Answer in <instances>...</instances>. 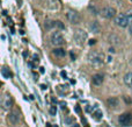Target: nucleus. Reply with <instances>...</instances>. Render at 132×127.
Here are the masks:
<instances>
[{
    "label": "nucleus",
    "mask_w": 132,
    "mask_h": 127,
    "mask_svg": "<svg viewBox=\"0 0 132 127\" xmlns=\"http://www.w3.org/2000/svg\"><path fill=\"white\" fill-rule=\"evenodd\" d=\"M101 15L103 18H106V19H113L116 15V9L113 7H111V6H107V7L102 8Z\"/></svg>",
    "instance_id": "4"
},
{
    "label": "nucleus",
    "mask_w": 132,
    "mask_h": 127,
    "mask_svg": "<svg viewBox=\"0 0 132 127\" xmlns=\"http://www.w3.org/2000/svg\"><path fill=\"white\" fill-rule=\"evenodd\" d=\"M92 82H93V84H94V85L100 86V85H102V83H103V76H102V75H100V73H96V75H94V76H93Z\"/></svg>",
    "instance_id": "10"
},
{
    "label": "nucleus",
    "mask_w": 132,
    "mask_h": 127,
    "mask_svg": "<svg viewBox=\"0 0 132 127\" xmlns=\"http://www.w3.org/2000/svg\"><path fill=\"white\" fill-rule=\"evenodd\" d=\"M118 103H119V100L117 99L116 97H110V98L107 99V104H108V106L111 108L117 107V106H118Z\"/></svg>",
    "instance_id": "11"
},
{
    "label": "nucleus",
    "mask_w": 132,
    "mask_h": 127,
    "mask_svg": "<svg viewBox=\"0 0 132 127\" xmlns=\"http://www.w3.org/2000/svg\"><path fill=\"white\" fill-rule=\"evenodd\" d=\"M118 121H119V124L122 126H129L132 123V116L130 113H123V114L119 116Z\"/></svg>",
    "instance_id": "8"
},
{
    "label": "nucleus",
    "mask_w": 132,
    "mask_h": 127,
    "mask_svg": "<svg viewBox=\"0 0 132 127\" xmlns=\"http://www.w3.org/2000/svg\"><path fill=\"white\" fill-rule=\"evenodd\" d=\"M61 76H63V77H66V72H64V71H63V72H61Z\"/></svg>",
    "instance_id": "24"
},
{
    "label": "nucleus",
    "mask_w": 132,
    "mask_h": 127,
    "mask_svg": "<svg viewBox=\"0 0 132 127\" xmlns=\"http://www.w3.org/2000/svg\"><path fill=\"white\" fill-rule=\"evenodd\" d=\"M53 55H56L57 57H64L66 55V51L63 48H56V49H53Z\"/></svg>",
    "instance_id": "12"
},
{
    "label": "nucleus",
    "mask_w": 132,
    "mask_h": 127,
    "mask_svg": "<svg viewBox=\"0 0 132 127\" xmlns=\"http://www.w3.org/2000/svg\"><path fill=\"white\" fill-rule=\"evenodd\" d=\"M80 111H81V108H80L79 106H76V107H75V112H76V113H80Z\"/></svg>",
    "instance_id": "21"
},
{
    "label": "nucleus",
    "mask_w": 132,
    "mask_h": 127,
    "mask_svg": "<svg viewBox=\"0 0 132 127\" xmlns=\"http://www.w3.org/2000/svg\"><path fill=\"white\" fill-rule=\"evenodd\" d=\"M49 112H50V114H51V116H56V113H57L56 106H51V107H50V110H49Z\"/></svg>",
    "instance_id": "18"
},
{
    "label": "nucleus",
    "mask_w": 132,
    "mask_h": 127,
    "mask_svg": "<svg viewBox=\"0 0 132 127\" xmlns=\"http://www.w3.org/2000/svg\"><path fill=\"white\" fill-rule=\"evenodd\" d=\"M7 118H8L9 124L13 125V126H15L16 124H19V121H20V112L14 110V111L9 112V114H8Z\"/></svg>",
    "instance_id": "7"
},
{
    "label": "nucleus",
    "mask_w": 132,
    "mask_h": 127,
    "mask_svg": "<svg viewBox=\"0 0 132 127\" xmlns=\"http://www.w3.org/2000/svg\"><path fill=\"white\" fill-rule=\"evenodd\" d=\"M1 75H2L5 78L12 77V72L9 71V69H8V68H6V66H4V68L1 69Z\"/></svg>",
    "instance_id": "15"
},
{
    "label": "nucleus",
    "mask_w": 132,
    "mask_h": 127,
    "mask_svg": "<svg viewBox=\"0 0 132 127\" xmlns=\"http://www.w3.org/2000/svg\"><path fill=\"white\" fill-rule=\"evenodd\" d=\"M95 43V40H91V41H89V44H94Z\"/></svg>",
    "instance_id": "22"
},
{
    "label": "nucleus",
    "mask_w": 132,
    "mask_h": 127,
    "mask_svg": "<svg viewBox=\"0 0 132 127\" xmlns=\"http://www.w3.org/2000/svg\"><path fill=\"white\" fill-rule=\"evenodd\" d=\"M65 123L68 124V125H73V119H72V118H66V119H65Z\"/></svg>",
    "instance_id": "19"
},
{
    "label": "nucleus",
    "mask_w": 132,
    "mask_h": 127,
    "mask_svg": "<svg viewBox=\"0 0 132 127\" xmlns=\"http://www.w3.org/2000/svg\"><path fill=\"white\" fill-rule=\"evenodd\" d=\"M74 40H75V42L79 46H81L87 40V33L85 31H82V29H76L74 32Z\"/></svg>",
    "instance_id": "3"
},
{
    "label": "nucleus",
    "mask_w": 132,
    "mask_h": 127,
    "mask_svg": "<svg viewBox=\"0 0 132 127\" xmlns=\"http://www.w3.org/2000/svg\"><path fill=\"white\" fill-rule=\"evenodd\" d=\"M93 116H94V118L96 120H100L102 118V112L100 111V110H97V111H95L94 113H93Z\"/></svg>",
    "instance_id": "17"
},
{
    "label": "nucleus",
    "mask_w": 132,
    "mask_h": 127,
    "mask_svg": "<svg viewBox=\"0 0 132 127\" xmlns=\"http://www.w3.org/2000/svg\"><path fill=\"white\" fill-rule=\"evenodd\" d=\"M65 42L64 37H63V35H61L60 32H53L52 34H51V43H52L53 46L56 47H59V46H63Z\"/></svg>",
    "instance_id": "2"
},
{
    "label": "nucleus",
    "mask_w": 132,
    "mask_h": 127,
    "mask_svg": "<svg viewBox=\"0 0 132 127\" xmlns=\"http://www.w3.org/2000/svg\"><path fill=\"white\" fill-rule=\"evenodd\" d=\"M129 32H130V34L132 35V22L130 23V27H129Z\"/></svg>",
    "instance_id": "20"
},
{
    "label": "nucleus",
    "mask_w": 132,
    "mask_h": 127,
    "mask_svg": "<svg viewBox=\"0 0 132 127\" xmlns=\"http://www.w3.org/2000/svg\"><path fill=\"white\" fill-rule=\"evenodd\" d=\"M89 28H91L92 31L94 32V33H98V32H100V25H98L97 21H93V22L91 23Z\"/></svg>",
    "instance_id": "14"
},
{
    "label": "nucleus",
    "mask_w": 132,
    "mask_h": 127,
    "mask_svg": "<svg viewBox=\"0 0 132 127\" xmlns=\"http://www.w3.org/2000/svg\"><path fill=\"white\" fill-rule=\"evenodd\" d=\"M13 104H14V101H13L12 96L9 93H5L4 97H2V99H1V105H2V107H4L5 110H9V108H12Z\"/></svg>",
    "instance_id": "5"
},
{
    "label": "nucleus",
    "mask_w": 132,
    "mask_h": 127,
    "mask_svg": "<svg viewBox=\"0 0 132 127\" xmlns=\"http://www.w3.org/2000/svg\"><path fill=\"white\" fill-rule=\"evenodd\" d=\"M66 18L73 25H78V23L81 21V18H80L79 13H76L75 11H68L67 14H66Z\"/></svg>",
    "instance_id": "6"
},
{
    "label": "nucleus",
    "mask_w": 132,
    "mask_h": 127,
    "mask_svg": "<svg viewBox=\"0 0 132 127\" xmlns=\"http://www.w3.org/2000/svg\"><path fill=\"white\" fill-rule=\"evenodd\" d=\"M124 83L128 85V86L132 88V71L131 72H128L124 76Z\"/></svg>",
    "instance_id": "13"
},
{
    "label": "nucleus",
    "mask_w": 132,
    "mask_h": 127,
    "mask_svg": "<svg viewBox=\"0 0 132 127\" xmlns=\"http://www.w3.org/2000/svg\"><path fill=\"white\" fill-rule=\"evenodd\" d=\"M53 127H58V126H53Z\"/></svg>",
    "instance_id": "25"
},
{
    "label": "nucleus",
    "mask_w": 132,
    "mask_h": 127,
    "mask_svg": "<svg viewBox=\"0 0 132 127\" xmlns=\"http://www.w3.org/2000/svg\"><path fill=\"white\" fill-rule=\"evenodd\" d=\"M41 88L43 89V90H45V89H46V85H44V84H43V85H41Z\"/></svg>",
    "instance_id": "23"
},
{
    "label": "nucleus",
    "mask_w": 132,
    "mask_h": 127,
    "mask_svg": "<svg viewBox=\"0 0 132 127\" xmlns=\"http://www.w3.org/2000/svg\"><path fill=\"white\" fill-rule=\"evenodd\" d=\"M115 22H116L117 26H119L122 28H125L128 27L129 25L132 22V14H121V15H118L115 19Z\"/></svg>",
    "instance_id": "1"
},
{
    "label": "nucleus",
    "mask_w": 132,
    "mask_h": 127,
    "mask_svg": "<svg viewBox=\"0 0 132 127\" xmlns=\"http://www.w3.org/2000/svg\"><path fill=\"white\" fill-rule=\"evenodd\" d=\"M55 26H57V21L48 20V21H45V23H44V27H45L46 29H51V28H53Z\"/></svg>",
    "instance_id": "16"
},
{
    "label": "nucleus",
    "mask_w": 132,
    "mask_h": 127,
    "mask_svg": "<svg viewBox=\"0 0 132 127\" xmlns=\"http://www.w3.org/2000/svg\"><path fill=\"white\" fill-rule=\"evenodd\" d=\"M102 60H103V55L100 54V53H92L89 55V61H91L92 64H101L102 63Z\"/></svg>",
    "instance_id": "9"
}]
</instances>
